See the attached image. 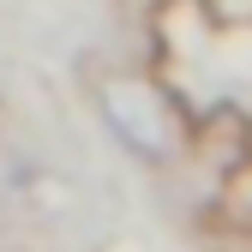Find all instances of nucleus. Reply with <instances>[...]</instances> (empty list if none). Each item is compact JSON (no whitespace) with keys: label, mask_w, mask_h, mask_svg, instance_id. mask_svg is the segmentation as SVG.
<instances>
[{"label":"nucleus","mask_w":252,"mask_h":252,"mask_svg":"<svg viewBox=\"0 0 252 252\" xmlns=\"http://www.w3.org/2000/svg\"><path fill=\"white\" fill-rule=\"evenodd\" d=\"M0 252H6V246H0Z\"/></svg>","instance_id":"3"},{"label":"nucleus","mask_w":252,"mask_h":252,"mask_svg":"<svg viewBox=\"0 0 252 252\" xmlns=\"http://www.w3.org/2000/svg\"><path fill=\"white\" fill-rule=\"evenodd\" d=\"M234 252H252V246H234Z\"/></svg>","instance_id":"2"},{"label":"nucleus","mask_w":252,"mask_h":252,"mask_svg":"<svg viewBox=\"0 0 252 252\" xmlns=\"http://www.w3.org/2000/svg\"><path fill=\"white\" fill-rule=\"evenodd\" d=\"M84 90H90L96 120L108 126V138L126 156H138V162H150V168H174L186 156L192 126L180 120L174 96L150 72H138V66H102V72H90Z\"/></svg>","instance_id":"1"}]
</instances>
